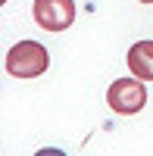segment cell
<instances>
[{
	"label": "cell",
	"instance_id": "6da1fadb",
	"mask_svg": "<svg viewBox=\"0 0 153 156\" xmlns=\"http://www.w3.org/2000/svg\"><path fill=\"white\" fill-rule=\"evenodd\" d=\"M3 66L12 78H22V81H28V78H37L44 75L47 66H50V56H47V47L37 44V41H19L6 50V59Z\"/></svg>",
	"mask_w": 153,
	"mask_h": 156
},
{
	"label": "cell",
	"instance_id": "7a4b0ae2",
	"mask_svg": "<svg viewBox=\"0 0 153 156\" xmlns=\"http://www.w3.org/2000/svg\"><path fill=\"white\" fill-rule=\"evenodd\" d=\"M106 103L112 112L119 115H137L147 103V87H144V78H116L106 90Z\"/></svg>",
	"mask_w": 153,
	"mask_h": 156
},
{
	"label": "cell",
	"instance_id": "3957f363",
	"mask_svg": "<svg viewBox=\"0 0 153 156\" xmlns=\"http://www.w3.org/2000/svg\"><path fill=\"white\" fill-rule=\"evenodd\" d=\"M31 16L37 22V28L59 34L72 28V22H75V0H34Z\"/></svg>",
	"mask_w": 153,
	"mask_h": 156
},
{
	"label": "cell",
	"instance_id": "277c9868",
	"mask_svg": "<svg viewBox=\"0 0 153 156\" xmlns=\"http://www.w3.org/2000/svg\"><path fill=\"white\" fill-rule=\"evenodd\" d=\"M125 62H128L131 75L144 78V81H153V41H137V44H131Z\"/></svg>",
	"mask_w": 153,
	"mask_h": 156
},
{
	"label": "cell",
	"instance_id": "5b68a950",
	"mask_svg": "<svg viewBox=\"0 0 153 156\" xmlns=\"http://www.w3.org/2000/svg\"><path fill=\"white\" fill-rule=\"evenodd\" d=\"M137 3H144V6H150V3H153V0H137Z\"/></svg>",
	"mask_w": 153,
	"mask_h": 156
}]
</instances>
